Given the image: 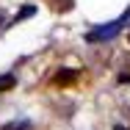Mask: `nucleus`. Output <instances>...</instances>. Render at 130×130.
Wrapping results in <instances>:
<instances>
[{
    "instance_id": "obj_1",
    "label": "nucleus",
    "mask_w": 130,
    "mask_h": 130,
    "mask_svg": "<svg viewBox=\"0 0 130 130\" xmlns=\"http://www.w3.org/2000/svg\"><path fill=\"white\" fill-rule=\"evenodd\" d=\"M127 20H130V8L119 17V20H113V22H108V25H100V28H94V30H89V33H86V42L94 44V42H108V39H113L122 28L127 25Z\"/></svg>"
},
{
    "instance_id": "obj_2",
    "label": "nucleus",
    "mask_w": 130,
    "mask_h": 130,
    "mask_svg": "<svg viewBox=\"0 0 130 130\" xmlns=\"http://www.w3.org/2000/svg\"><path fill=\"white\" fill-rule=\"evenodd\" d=\"M36 14V6H25V8H20L17 14H14V20L11 22H20V20H28V17H33Z\"/></svg>"
},
{
    "instance_id": "obj_3",
    "label": "nucleus",
    "mask_w": 130,
    "mask_h": 130,
    "mask_svg": "<svg viewBox=\"0 0 130 130\" xmlns=\"http://www.w3.org/2000/svg\"><path fill=\"white\" fill-rule=\"evenodd\" d=\"M14 75H0V91H8V89H14Z\"/></svg>"
},
{
    "instance_id": "obj_4",
    "label": "nucleus",
    "mask_w": 130,
    "mask_h": 130,
    "mask_svg": "<svg viewBox=\"0 0 130 130\" xmlns=\"http://www.w3.org/2000/svg\"><path fill=\"white\" fill-rule=\"evenodd\" d=\"M72 78H75V72H72V69H61V75L55 78V83H69Z\"/></svg>"
},
{
    "instance_id": "obj_5",
    "label": "nucleus",
    "mask_w": 130,
    "mask_h": 130,
    "mask_svg": "<svg viewBox=\"0 0 130 130\" xmlns=\"http://www.w3.org/2000/svg\"><path fill=\"white\" fill-rule=\"evenodd\" d=\"M6 130H30V122H11L6 125Z\"/></svg>"
},
{
    "instance_id": "obj_6",
    "label": "nucleus",
    "mask_w": 130,
    "mask_h": 130,
    "mask_svg": "<svg viewBox=\"0 0 130 130\" xmlns=\"http://www.w3.org/2000/svg\"><path fill=\"white\" fill-rule=\"evenodd\" d=\"M113 130H127V127H122V125H116V127H113Z\"/></svg>"
}]
</instances>
